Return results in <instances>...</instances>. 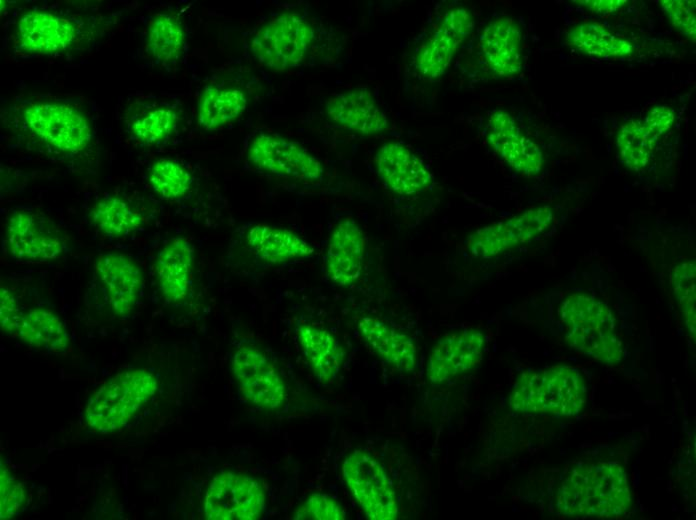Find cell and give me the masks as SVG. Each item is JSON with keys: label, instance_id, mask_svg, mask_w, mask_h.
<instances>
[{"label": "cell", "instance_id": "cell-30", "mask_svg": "<svg viewBox=\"0 0 696 520\" xmlns=\"http://www.w3.org/2000/svg\"><path fill=\"white\" fill-rule=\"evenodd\" d=\"M657 143L658 138L638 119H631L622 124L616 135L620 161L634 172H643L652 164Z\"/></svg>", "mask_w": 696, "mask_h": 520}, {"label": "cell", "instance_id": "cell-12", "mask_svg": "<svg viewBox=\"0 0 696 520\" xmlns=\"http://www.w3.org/2000/svg\"><path fill=\"white\" fill-rule=\"evenodd\" d=\"M5 245L9 255L20 263L56 260L67 247L64 236L52 222L23 209L9 216Z\"/></svg>", "mask_w": 696, "mask_h": 520}, {"label": "cell", "instance_id": "cell-34", "mask_svg": "<svg viewBox=\"0 0 696 520\" xmlns=\"http://www.w3.org/2000/svg\"><path fill=\"white\" fill-rule=\"evenodd\" d=\"M177 112L169 107H156L136 117L130 131L138 141L152 145L168 139L178 123Z\"/></svg>", "mask_w": 696, "mask_h": 520}, {"label": "cell", "instance_id": "cell-24", "mask_svg": "<svg viewBox=\"0 0 696 520\" xmlns=\"http://www.w3.org/2000/svg\"><path fill=\"white\" fill-rule=\"evenodd\" d=\"M295 334L315 378L322 384L332 383L346 358L339 340L328 330L312 324H297Z\"/></svg>", "mask_w": 696, "mask_h": 520}, {"label": "cell", "instance_id": "cell-22", "mask_svg": "<svg viewBox=\"0 0 696 520\" xmlns=\"http://www.w3.org/2000/svg\"><path fill=\"white\" fill-rule=\"evenodd\" d=\"M194 262V246L183 237L169 240L158 251L154 272L166 300L176 303L187 297L192 285Z\"/></svg>", "mask_w": 696, "mask_h": 520}, {"label": "cell", "instance_id": "cell-1", "mask_svg": "<svg viewBox=\"0 0 696 520\" xmlns=\"http://www.w3.org/2000/svg\"><path fill=\"white\" fill-rule=\"evenodd\" d=\"M631 505L625 467L615 460L579 461L567 471L557 489V512L565 517L618 518Z\"/></svg>", "mask_w": 696, "mask_h": 520}, {"label": "cell", "instance_id": "cell-28", "mask_svg": "<svg viewBox=\"0 0 696 520\" xmlns=\"http://www.w3.org/2000/svg\"><path fill=\"white\" fill-rule=\"evenodd\" d=\"M247 97L238 88L208 85L198 103V123L205 130H216L231 123L246 109Z\"/></svg>", "mask_w": 696, "mask_h": 520}, {"label": "cell", "instance_id": "cell-11", "mask_svg": "<svg viewBox=\"0 0 696 520\" xmlns=\"http://www.w3.org/2000/svg\"><path fill=\"white\" fill-rule=\"evenodd\" d=\"M553 220L554 212L550 206H534L505 220L478 228L467 238V248L474 257L493 258L543 234Z\"/></svg>", "mask_w": 696, "mask_h": 520}, {"label": "cell", "instance_id": "cell-2", "mask_svg": "<svg viewBox=\"0 0 696 520\" xmlns=\"http://www.w3.org/2000/svg\"><path fill=\"white\" fill-rule=\"evenodd\" d=\"M587 385L575 367L556 365L523 371L509 397L516 413L574 417L585 407Z\"/></svg>", "mask_w": 696, "mask_h": 520}, {"label": "cell", "instance_id": "cell-29", "mask_svg": "<svg viewBox=\"0 0 696 520\" xmlns=\"http://www.w3.org/2000/svg\"><path fill=\"white\" fill-rule=\"evenodd\" d=\"M89 219L101 233L113 238L128 236L145 222L142 214L119 196L98 200L89 212Z\"/></svg>", "mask_w": 696, "mask_h": 520}, {"label": "cell", "instance_id": "cell-35", "mask_svg": "<svg viewBox=\"0 0 696 520\" xmlns=\"http://www.w3.org/2000/svg\"><path fill=\"white\" fill-rule=\"evenodd\" d=\"M26 490L24 484L1 461L0 468V518L11 519L24 507Z\"/></svg>", "mask_w": 696, "mask_h": 520}, {"label": "cell", "instance_id": "cell-15", "mask_svg": "<svg viewBox=\"0 0 696 520\" xmlns=\"http://www.w3.org/2000/svg\"><path fill=\"white\" fill-rule=\"evenodd\" d=\"M476 55L481 69L494 79L518 75L524 61L520 25L508 16L490 20L479 34Z\"/></svg>", "mask_w": 696, "mask_h": 520}, {"label": "cell", "instance_id": "cell-36", "mask_svg": "<svg viewBox=\"0 0 696 520\" xmlns=\"http://www.w3.org/2000/svg\"><path fill=\"white\" fill-rule=\"evenodd\" d=\"M293 519L343 520L345 512L332 496L324 493H313L295 510Z\"/></svg>", "mask_w": 696, "mask_h": 520}, {"label": "cell", "instance_id": "cell-6", "mask_svg": "<svg viewBox=\"0 0 696 520\" xmlns=\"http://www.w3.org/2000/svg\"><path fill=\"white\" fill-rule=\"evenodd\" d=\"M315 37L314 27L301 15L280 14L255 33L250 50L263 66L284 71L304 62Z\"/></svg>", "mask_w": 696, "mask_h": 520}, {"label": "cell", "instance_id": "cell-21", "mask_svg": "<svg viewBox=\"0 0 696 520\" xmlns=\"http://www.w3.org/2000/svg\"><path fill=\"white\" fill-rule=\"evenodd\" d=\"M325 110L333 123L364 136L381 133L390 125L386 113L366 88L332 95L326 101Z\"/></svg>", "mask_w": 696, "mask_h": 520}, {"label": "cell", "instance_id": "cell-25", "mask_svg": "<svg viewBox=\"0 0 696 520\" xmlns=\"http://www.w3.org/2000/svg\"><path fill=\"white\" fill-rule=\"evenodd\" d=\"M246 246L259 261L276 265L308 258L313 246L297 233L267 224H254L246 232Z\"/></svg>", "mask_w": 696, "mask_h": 520}, {"label": "cell", "instance_id": "cell-4", "mask_svg": "<svg viewBox=\"0 0 696 520\" xmlns=\"http://www.w3.org/2000/svg\"><path fill=\"white\" fill-rule=\"evenodd\" d=\"M158 389L155 375L147 369L121 371L101 385L85 407L87 425L101 434L126 426Z\"/></svg>", "mask_w": 696, "mask_h": 520}, {"label": "cell", "instance_id": "cell-18", "mask_svg": "<svg viewBox=\"0 0 696 520\" xmlns=\"http://www.w3.org/2000/svg\"><path fill=\"white\" fill-rule=\"evenodd\" d=\"M374 163L384 185L399 196L420 194L434 180L424 161L398 141L382 144L375 154Z\"/></svg>", "mask_w": 696, "mask_h": 520}, {"label": "cell", "instance_id": "cell-13", "mask_svg": "<svg viewBox=\"0 0 696 520\" xmlns=\"http://www.w3.org/2000/svg\"><path fill=\"white\" fill-rule=\"evenodd\" d=\"M249 162L271 175L313 182L322 179V163L305 147L284 137L260 133L249 144Z\"/></svg>", "mask_w": 696, "mask_h": 520}, {"label": "cell", "instance_id": "cell-31", "mask_svg": "<svg viewBox=\"0 0 696 520\" xmlns=\"http://www.w3.org/2000/svg\"><path fill=\"white\" fill-rule=\"evenodd\" d=\"M185 32L179 19L171 14H157L149 22L147 50L161 64L176 62L184 47Z\"/></svg>", "mask_w": 696, "mask_h": 520}, {"label": "cell", "instance_id": "cell-5", "mask_svg": "<svg viewBox=\"0 0 696 520\" xmlns=\"http://www.w3.org/2000/svg\"><path fill=\"white\" fill-rule=\"evenodd\" d=\"M473 28L474 19L467 8L454 5L443 10L417 39L413 70L425 80L443 76Z\"/></svg>", "mask_w": 696, "mask_h": 520}, {"label": "cell", "instance_id": "cell-20", "mask_svg": "<svg viewBox=\"0 0 696 520\" xmlns=\"http://www.w3.org/2000/svg\"><path fill=\"white\" fill-rule=\"evenodd\" d=\"M366 236L352 218L340 220L333 228L325 253V269L329 279L340 287L355 283L361 276Z\"/></svg>", "mask_w": 696, "mask_h": 520}, {"label": "cell", "instance_id": "cell-37", "mask_svg": "<svg viewBox=\"0 0 696 520\" xmlns=\"http://www.w3.org/2000/svg\"><path fill=\"white\" fill-rule=\"evenodd\" d=\"M661 9L668 17L670 23L682 34L695 41L696 15L695 1L691 0H662L659 1Z\"/></svg>", "mask_w": 696, "mask_h": 520}, {"label": "cell", "instance_id": "cell-10", "mask_svg": "<svg viewBox=\"0 0 696 520\" xmlns=\"http://www.w3.org/2000/svg\"><path fill=\"white\" fill-rule=\"evenodd\" d=\"M231 371L242 396L265 410L280 409L286 400L284 379L271 359L259 348L240 343L231 356Z\"/></svg>", "mask_w": 696, "mask_h": 520}, {"label": "cell", "instance_id": "cell-8", "mask_svg": "<svg viewBox=\"0 0 696 520\" xmlns=\"http://www.w3.org/2000/svg\"><path fill=\"white\" fill-rule=\"evenodd\" d=\"M343 479L370 520H395L398 502L384 466L369 452L353 450L342 464Z\"/></svg>", "mask_w": 696, "mask_h": 520}, {"label": "cell", "instance_id": "cell-23", "mask_svg": "<svg viewBox=\"0 0 696 520\" xmlns=\"http://www.w3.org/2000/svg\"><path fill=\"white\" fill-rule=\"evenodd\" d=\"M356 326L361 338L385 363L403 372L416 368L418 353L411 336L373 316L360 317Z\"/></svg>", "mask_w": 696, "mask_h": 520}, {"label": "cell", "instance_id": "cell-17", "mask_svg": "<svg viewBox=\"0 0 696 520\" xmlns=\"http://www.w3.org/2000/svg\"><path fill=\"white\" fill-rule=\"evenodd\" d=\"M485 348L486 337L476 328L445 335L435 343L429 355L428 379L440 384L475 369L482 362Z\"/></svg>", "mask_w": 696, "mask_h": 520}, {"label": "cell", "instance_id": "cell-9", "mask_svg": "<svg viewBox=\"0 0 696 520\" xmlns=\"http://www.w3.org/2000/svg\"><path fill=\"white\" fill-rule=\"evenodd\" d=\"M266 508V496L255 478L235 472L221 471L209 482L203 502L208 520H257Z\"/></svg>", "mask_w": 696, "mask_h": 520}, {"label": "cell", "instance_id": "cell-33", "mask_svg": "<svg viewBox=\"0 0 696 520\" xmlns=\"http://www.w3.org/2000/svg\"><path fill=\"white\" fill-rule=\"evenodd\" d=\"M696 264L688 260L673 266L670 281L673 294L683 316L685 326L693 339L696 332Z\"/></svg>", "mask_w": 696, "mask_h": 520}, {"label": "cell", "instance_id": "cell-27", "mask_svg": "<svg viewBox=\"0 0 696 520\" xmlns=\"http://www.w3.org/2000/svg\"><path fill=\"white\" fill-rule=\"evenodd\" d=\"M565 43L576 51L599 58H628L635 54L629 40L596 22H584L570 29Z\"/></svg>", "mask_w": 696, "mask_h": 520}, {"label": "cell", "instance_id": "cell-32", "mask_svg": "<svg viewBox=\"0 0 696 520\" xmlns=\"http://www.w3.org/2000/svg\"><path fill=\"white\" fill-rule=\"evenodd\" d=\"M153 191L164 200H177L191 189L193 178L189 170L174 159L155 161L148 175Z\"/></svg>", "mask_w": 696, "mask_h": 520}, {"label": "cell", "instance_id": "cell-14", "mask_svg": "<svg viewBox=\"0 0 696 520\" xmlns=\"http://www.w3.org/2000/svg\"><path fill=\"white\" fill-rule=\"evenodd\" d=\"M94 275L103 308L116 317L129 316L144 283L139 265L126 254L103 253L94 262Z\"/></svg>", "mask_w": 696, "mask_h": 520}, {"label": "cell", "instance_id": "cell-7", "mask_svg": "<svg viewBox=\"0 0 696 520\" xmlns=\"http://www.w3.org/2000/svg\"><path fill=\"white\" fill-rule=\"evenodd\" d=\"M28 130L49 147L65 154L83 151L92 140L89 120L73 105L58 101H40L23 109Z\"/></svg>", "mask_w": 696, "mask_h": 520}, {"label": "cell", "instance_id": "cell-39", "mask_svg": "<svg viewBox=\"0 0 696 520\" xmlns=\"http://www.w3.org/2000/svg\"><path fill=\"white\" fill-rule=\"evenodd\" d=\"M642 121L647 129L659 139L673 126L675 115L668 106L657 105L647 113Z\"/></svg>", "mask_w": 696, "mask_h": 520}, {"label": "cell", "instance_id": "cell-16", "mask_svg": "<svg viewBox=\"0 0 696 520\" xmlns=\"http://www.w3.org/2000/svg\"><path fill=\"white\" fill-rule=\"evenodd\" d=\"M485 135L493 151L517 173L532 177L542 170L544 158L540 147L523 133L508 111L490 113Z\"/></svg>", "mask_w": 696, "mask_h": 520}, {"label": "cell", "instance_id": "cell-40", "mask_svg": "<svg viewBox=\"0 0 696 520\" xmlns=\"http://www.w3.org/2000/svg\"><path fill=\"white\" fill-rule=\"evenodd\" d=\"M579 5L596 14H609L616 12L624 7L628 1L626 0H580L576 1Z\"/></svg>", "mask_w": 696, "mask_h": 520}, {"label": "cell", "instance_id": "cell-38", "mask_svg": "<svg viewBox=\"0 0 696 520\" xmlns=\"http://www.w3.org/2000/svg\"><path fill=\"white\" fill-rule=\"evenodd\" d=\"M23 313L20 311L18 300L7 287L0 289V327L11 336H16Z\"/></svg>", "mask_w": 696, "mask_h": 520}, {"label": "cell", "instance_id": "cell-26", "mask_svg": "<svg viewBox=\"0 0 696 520\" xmlns=\"http://www.w3.org/2000/svg\"><path fill=\"white\" fill-rule=\"evenodd\" d=\"M16 337L31 347L57 354L66 352L70 345L63 321L51 310L41 307L23 313Z\"/></svg>", "mask_w": 696, "mask_h": 520}, {"label": "cell", "instance_id": "cell-3", "mask_svg": "<svg viewBox=\"0 0 696 520\" xmlns=\"http://www.w3.org/2000/svg\"><path fill=\"white\" fill-rule=\"evenodd\" d=\"M565 341L573 350L603 364L616 365L623 357L616 319L604 301L584 292L568 295L559 307Z\"/></svg>", "mask_w": 696, "mask_h": 520}, {"label": "cell", "instance_id": "cell-19", "mask_svg": "<svg viewBox=\"0 0 696 520\" xmlns=\"http://www.w3.org/2000/svg\"><path fill=\"white\" fill-rule=\"evenodd\" d=\"M77 35L78 28L70 19L53 12L32 10L17 21L15 42L24 52L50 55L67 50Z\"/></svg>", "mask_w": 696, "mask_h": 520}]
</instances>
